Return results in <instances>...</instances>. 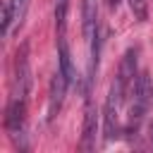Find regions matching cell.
Segmentation results:
<instances>
[{
  "instance_id": "2",
  "label": "cell",
  "mask_w": 153,
  "mask_h": 153,
  "mask_svg": "<svg viewBox=\"0 0 153 153\" xmlns=\"http://www.w3.org/2000/svg\"><path fill=\"white\" fill-rule=\"evenodd\" d=\"M124 88L115 81L110 86V93L105 98V110H103V117H105V141H112L120 136V105L124 100Z\"/></svg>"
},
{
  "instance_id": "4",
  "label": "cell",
  "mask_w": 153,
  "mask_h": 153,
  "mask_svg": "<svg viewBox=\"0 0 153 153\" xmlns=\"http://www.w3.org/2000/svg\"><path fill=\"white\" fill-rule=\"evenodd\" d=\"M29 0H7L2 7V36H10L12 24H22Z\"/></svg>"
},
{
  "instance_id": "5",
  "label": "cell",
  "mask_w": 153,
  "mask_h": 153,
  "mask_svg": "<svg viewBox=\"0 0 153 153\" xmlns=\"http://www.w3.org/2000/svg\"><path fill=\"white\" fill-rule=\"evenodd\" d=\"M67 86H69V81H67V79H65V74L57 69V72H55V76H53V81H50L48 120H53V117L57 115V110H60V105H62V98H65V91H67Z\"/></svg>"
},
{
  "instance_id": "11",
  "label": "cell",
  "mask_w": 153,
  "mask_h": 153,
  "mask_svg": "<svg viewBox=\"0 0 153 153\" xmlns=\"http://www.w3.org/2000/svg\"><path fill=\"white\" fill-rule=\"evenodd\" d=\"M108 5H110V7H117V5H120V0H108Z\"/></svg>"
},
{
  "instance_id": "3",
  "label": "cell",
  "mask_w": 153,
  "mask_h": 153,
  "mask_svg": "<svg viewBox=\"0 0 153 153\" xmlns=\"http://www.w3.org/2000/svg\"><path fill=\"white\" fill-rule=\"evenodd\" d=\"M136 62H139V48H129L127 53H124V57H122V62H120V72H117V84L127 91L131 84H134V79H136Z\"/></svg>"
},
{
  "instance_id": "1",
  "label": "cell",
  "mask_w": 153,
  "mask_h": 153,
  "mask_svg": "<svg viewBox=\"0 0 153 153\" xmlns=\"http://www.w3.org/2000/svg\"><path fill=\"white\" fill-rule=\"evenodd\" d=\"M131 96H134V100H131V108H129V127H127V131L136 134L139 124L143 122V115H146V110L151 105V98H153V84H151L148 72L136 74V79L131 84Z\"/></svg>"
},
{
  "instance_id": "6",
  "label": "cell",
  "mask_w": 153,
  "mask_h": 153,
  "mask_svg": "<svg viewBox=\"0 0 153 153\" xmlns=\"http://www.w3.org/2000/svg\"><path fill=\"white\" fill-rule=\"evenodd\" d=\"M81 17H84V36H86V41L88 43L100 41L98 38V7H96V0H84Z\"/></svg>"
},
{
  "instance_id": "7",
  "label": "cell",
  "mask_w": 153,
  "mask_h": 153,
  "mask_svg": "<svg viewBox=\"0 0 153 153\" xmlns=\"http://www.w3.org/2000/svg\"><path fill=\"white\" fill-rule=\"evenodd\" d=\"M24 115H26V98H17L12 96L10 105H7V115H5V124L10 131H22L24 127Z\"/></svg>"
},
{
  "instance_id": "10",
  "label": "cell",
  "mask_w": 153,
  "mask_h": 153,
  "mask_svg": "<svg viewBox=\"0 0 153 153\" xmlns=\"http://www.w3.org/2000/svg\"><path fill=\"white\" fill-rule=\"evenodd\" d=\"M129 7H131L134 19H139V22L148 19V0H129Z\"/></svg>"
},
{
  "instance_id": "8",
  "label": "cell",
  "mask_w": 153,
  "mask_h": 153,
  "mask_svg": "<svg viewBox=\"0 0 153 153\" xmlns=\"http://www.w3.org/2000/svg\"><path fill=\"white\" fill-rule=\"evenodd\" d=\"M96 129H98V112L88 103L86 105V115H84V136H81V148L84 151H93V146H96Z\"/></svg>"
},
{
  "instance_id": "9",
  "label": "cell",
  "mask_w": 153,
  "mask_h": 153,
  "mask_svg": "<svg viewBox=\"0 0 153 153\" xmlns=\"http://www.w3.org/2000/svg\"><path fill=\"white\" fill-rule=\"evenodd\" d=\"M57 55H60V72L65 74V79L69 81V84H74V76H76V72H74V67H72V55H69V45H67V41L60 36V43H57Z\"/></svg>"
}]
</instances>
